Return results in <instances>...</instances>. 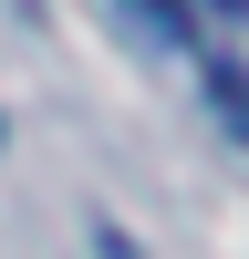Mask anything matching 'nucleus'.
Returning <instances> with one entry per match:
<instances>
[{
    "instance_id": "obj_2",
    "label": "nucleus",
    "mask_w": 249,
    "mask_h": 259,
    "mask_svg": "<svg viewBox=\"0 0 249 259\" xmlns=\"http://www.w3.org/2000/svg\"><path fill=\"white\" fill-rule=\"evenodd\" d=\"M114 11H124V21H135V31H145V41H156V52H197V21H187V11H177V0H114Z\"/></svg>"
},
{
    "instance_id": "obj_1",
    "label": "nucleus",
    "mask_w": 249,
    "mask_h": 259,
    "mask_svg": "<svg viewBox=\"0 0 249 259\" xmlns=\"http://www.w3.org/2000/svg\"><path fill=\"white\" fill-rule=\"evenodd\" d=\"M197 83H208V114H218L228 135L249 145V62H239V52H218V41H208V52H197Z\"/></svg>"
}]
</instances>
